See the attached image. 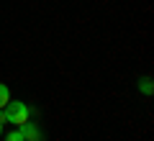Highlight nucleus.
Masks as SVG:
<instances>
[{"label": "nucleus", "mask_w": 154, "mask_h": 141, "mask_svg": "<svg viewBox=\"0 0 154 141\" xmlns=\"http://www.w3.org/2000/svg\"><path fill=\"white\" fill-rule=\"evenodd\" d=\"M3 113H5V123H13L16 128H21V126L31 118V108H28L26 103H21V100H11V103L3 108Z\"/></svg>", "instance_id": "nucleus-1"}, {"label": "nucleus", "mask_w": 154, "mask_h": 141, "mask_svg": "<svg viewBox=\"0 0 154 141\" xmlns=\"http://www.w3.org/2000/svg\"><path fill=\"white\" fill-rule=\"evenodd\" d=\"M21 133H23V141H44V136L36 128V123H28V121L21 126Z\"/></svg>", "instance_id": "nucleus-2"}, {"label": "nucleus", "mask_w": 154, "mask_h": 141, "mask_svg": "<svg viewBox=\"0 0 154 141\" xmlns=\"http://www.w3.org/2000/svg\"><path fill=\"white\" fill-rule=\"evenodd\" d=\"M8 103H11V87H8L5 82H0V110L5 108Z\"/></svg>", "instance_id": "nucleus-3"}, {"label": "nucleus", "mask_w": 154, "mask_h": 141, "mask_svg": "<svg viewBox=\"0 0 154 141\" xmlns=\"http://www.w3.org/2000/svg\"><path fill=\"white\" fill-rule=\"evenodd\" d=\"M139 90H141L144 95H152V92H154V85H152V77H141V80H139Z\"/></svg>", "instance_id": "nucleus-4"}, {"label": "nucleus", "mask_w": 154, "mask_h": 141, "mask_svg": "<svg viewBox=\"0 0 154 141\" xmlns=\"http://www.w3.org/2000/svg\"><path fill=\"white\" fill-rule=\"evenodd\" d=\"M5 141H23L21 128H16V131H11V133H5Z\"/></svg>", "instance_id": "nucleus-5"}, {"label": "nucleus", "mask_w": 154, "mask_h": 141, "mask_svg": "<svg viewBox=\"0 0 154 141\" xmlns=\"http://www.w3.org/2000/svg\"><path fill=\"white\" fill-rule=\"evenodd\" d=\"M3 123H5V113L0 110V136H3Z\"/></svg>", "instance_id": "nucleus-6"}]
</instances>
